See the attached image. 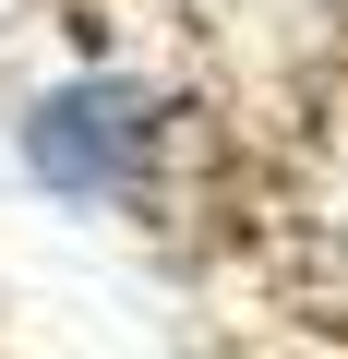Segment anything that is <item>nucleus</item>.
I'll list each match as a JSON object with an SVG mask.
<instances>
[{
	"label": "nucleus",
	"mask_w": 348,
	"mask_h": 359,
	"mask_svg": "<svg viewBox=\"0 0 348 359\" xmlns=\"http://www.w3.org/2000/svg\"><path fill=\"white\" fill-rule=\"evenodd\" d=\"M144 144H156V96L144 84H60L25 120V168L49 180V192H72V204H108Z\"/></svg>",
	"instance_id": "nucleus-1"
}]
</instances>
